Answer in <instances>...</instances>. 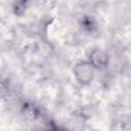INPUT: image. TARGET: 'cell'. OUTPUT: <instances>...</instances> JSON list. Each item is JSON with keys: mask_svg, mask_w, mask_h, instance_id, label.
Wrapping results in <instances>:
<instances>
[{"mask_svg": "<svg viewBox=\"0 0 131 131\" xmlns=\"http://www.w3.org/2000/svg\"><path fill=\"white\" fill-rule=\"evenodd\" d=\"M95 68L90 63V61H80L75 64L73 69V74L76 81L81 85H89L95 76Z\"/></svg>", "mask_w": 131, "mask_h": 131, "instance_id": "cell-1", "label": "cell"}, {"mask_svg": "<svg viewBox=\"0 0 131 131\" xmlns=\"http://www.w3.org/2000/svg\"><path fill=\"white\" fill-rule=\"evenodd\" d=\"M89 61L96 70H101L107 67L110 57L105 50L100 48H95L89 54Z\"/></svg>", "mask_w": 131, "mask_h": 131, "instance_id": "cell-2", "label": "cell"}, {"mask_svg": "<svg viewBox=\"0 0 131 131\" xmlns=\"http://www.w3.org/2000/svg\"><path fill=\"white\" fill-rule=\"evenodd\" d=\"M18 1H21V2H24V3H27V2L30 1V0H18Z\"/></svg>", "mask_w": 131, "mask_h": 131, "instance_id": "cell-3", "label": "cell"}]
</instances>
